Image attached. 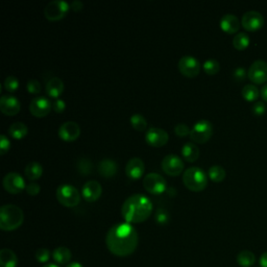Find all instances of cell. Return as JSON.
<instances>
[{
    "label": "cell",
    "instance_id": "43",
    "mask_svg": "<svg viewBox=\"0 0 267 267\" xmlns=\"http://www.w3.org/2000/svg\"><path fill=\"white\" fill-rule=\"evenodd\" d=\"M25 190H27V192L30 195H37V194H39V192H40L41 186L36 182H31L27 185V188H25Z\"/></svg>",
    "mask_w": 267,
    "mask_h": 267
},
{
    "label": "cell",
    "instance_id": "44",
    "mask_svg": "<svg viewBox=\"0 0 267 267\" xmlns=\"http://www.w3.org/2000/svg\"><path fill=\"white\" fill-rule=\"evenodd\" d=\"M66 108V104L65 101L63 100L62 98H55L53 101V109L57 112V113H62L64 112Z\"/></svg>",
    "mask_w": 267,
    "mask_h": 267
},
{
    "label": "cell",
    "instance_id": "15",
    "mask_svg": "<svg viewBox=\"0 0 267 267\" xmlns=\"http://www.w3.org/2000/svg\"><path fill=\"white\" fill-rule=\"evenodd\" d=\"M168 139H169L168 133L161 128H156V126L148 129L145 134L146 142L149 145L155 147H160L165 145L168 142Z\"/></svg>",
    "mask_w": 267,
    "mask_h": 267
},
{
    "label": "cell",
    "instance_id": "11",
    "mask_svg": "<svg viewBox=\"0 0 267 267\" xmlns=\"http://www.w3.org/2000/svg\"><path fill=\"white\" fill-rule=\"evenodd\" d=\"M248 79L253 84H264L267 82V63L262 60L255 61L247 71Z\"/></svg>",
    "mask_w": 267,
    "mask_h": 267
},
{
    "label": "cell",
    "instance_id": "27",
    "mask_svg": "<svg viewBox=\"0 0 267 267\" xmlns=\"http://www.w3.org/2000/svg\"><path fill=\"white\" fill-rule=\"evenodd\" d=\"M8 132H9V135L12 136L13 138L22 139L23 137H25V136L28 135L29 128H28V125L25 124V123L17 121V122H14V123H12L10 125Z\"/></svg>",
    "mask_w": 267,
    "mask_h": 267
},
{
    "label": "cell",
    "instance_id": "30",
    "mask_svg": "<svg viewBox=\"0 0 267 267\" xmlns=\"http://www.w3.org/2000/svg\"><path fill=\"white\" fill-rule=\"evenodd\" d=\"M208 175L213 182L219 183L225 179L226 172H225L224 168L222 166H220V165H213V166H211L209 168Z\"/></svg>",
    "mask_w": 267,
    "mask_h": 267
},
{
    "label": "cell",
    "instance_id": "42",
    "mask_svg": "<svg viewBox=\"0 0 267 267\" xmlns=\"http://www.w3.org/2000/svg\"><path fill=\"white\" fill-rule=\"evenodd\" d=\"M247 76V72L243 67H237L233 72V78L236 82H243Z\"/></svg>",
    "mask_w": 267,
    "mask_h": 267
},
{
    "label": "cell",
    "instance_id": "37",
    "mask_svg": "<svg viewBox=\"0 0 267 267\" xmlns=\"http://www.w3.org/2000/svg\"><path fill=\"white\" fill-rule=\"evenodd\" d=\"M155 219L157 221V223L161 224V225H165L169 222L170 219V216L167 210H165L163 208H160L156 211V215H155Z\"/></svg>",
    "mask_w": 267,
    "mask_h": 267
},
{
    "label": "cell",
    "instance_id": "16",
    "mask_svg": "<svg viewBox=\"0 0 267 267\" xmlns=\"http://www.w3.org/2000/svg\"><path fill=\"white\" fill-rule=\"evenodd\" d=\"M58 134L62 140L71 142L79 138L81 134V128L80 125L74 121H66L60 125Z\"/></svg>",
    "mask_w": 267,
    "mask_h": 267
},
{
    "label": "cell",
    "instance_id": "18",
    "mask_svg": "<svg viewBox=\"0 0 267 267\" xmlns=\"http://www.w3.org/2000/svg\"><path fill=\"white\" fill-rule=\"evenodd\" d=\"M101 193H103V187L95 180L88 181L82 188V194L84 198L90 202L96 201L100 197Z\"/></svg>",
    "mask_w": 267,
    "mask_h": 267
},
{
    "label": "cell",
    "instance_id": "21",
    "mask_svg": "<svg viewBox=\"0 0 267 267\" xmlns=\"http://www.w3.org/2000/svg\"><path fill=\"white\" fill-rule=\"evenodd\" d=\"M117 170L118 165L112 159H103L98 164V172L104 177H113Z\"/></svg>",
    "mask_w": 267,
    "mask_h": 267
},
{
    "label": "cell",
    "instance_id": "45",
    "mask_svg": "<svg viewBox=\"0 0 267 267\" xmlns=\"http://www.w3.org/2000/svg\"><path fill=\"white\" fill-rule=\"evenodd\" d=\"M84 4L81 2V0H73V2L70 4V8L74 11V12H79L83 9Z\"/></svg>",
    "mask_w": 267,
    "mask_h": 267
},
{
    "label": "cell",
    "instance_id": "39",
    "mask_svg": "<svg viewBox=\"0 0 267 267\" xmlns=\"http://www.w3.org/2000/svg\"><path fill=\"white\" fill-rule=\"evenodd\" d=\"M190 132H191V130L186 123H179L174 126V133L180 137H186L190 135Z\"/></svg>",
    "mask_w": 267,
    "mask_h": 267
},
{
    "label": "cell",
    "instance_id": "10",
    "mask_svg": "<svg viewBox=\"0 0 267 267\" xmlns=\"http://www.w3.org/2000/svg\"><path fill=\"white\" fill-rule=\"evenodd\" d=\"M4 187L8 192L17 194L27 188L23 176L18 172H9L4 177Z\"/></svg>",
    "mask_w": 267,
    "mask_h": 267
},
{
    "label": "cell",
    "instance_id": "25",
    "mask_svg": "<svg viewBox=\"0 0 267 267\" xmlns=\"http://www.w3.org/2000/svg\"><path fill=\"white\" fill-rule=\"evenodd\" d=\"M182 156L188 162H195L199 157V149L193 142H187L182 146Z\"/></svg>",
    "mask_w": 267,
    "mask_h": 267
},
{
    "label": "cell",
    "instance_id": "17",
    "mask_svg": "<svg viewBox=\"0 0 267 267\" xmlns=\"http://www.w3.org/2000/svg\"><path fill=\"white\" fill-rule=\"evenodd\" d=\"M21 109V104L19 99L11 94H5L0 98V110L8 116H14L19 113Z\"/></svg>",
    "mask_w": 267,
    "mask_h": 267
},
{
    "label": "cell",
    "instance_id": "22",
    "mask_svg": "<svg viewBox=\"0 0 267 267\" xmlns=\"http://www.w3.org/2000/svg\"><path fill=\"white\" fill-rule=\"evenodd\" d=\"M64 91V83L58 78V76H54V78L49 79V81L46 84V92L49 96L54 98H59V96Z\"/></svg>",
    "mask_w": 267,
    "mask_h": 267
},
{
    "label": "cell",
    "instance_id": "31",
    "mask_svg": "<svg viewBox=\"0 0 267 267\" xmlns=\"http://www.w3.org/2000/svg\"><path fill=\"white\" fill-rule=\"evenodd\" d=\"M249 36L244 32L236 34L233 39V45L237 50H244L249 45Z\"/></svg>",
    "mask_w": 267,
    "mask_h": 267
},
{
    "label": "cell",
    "instance_id": "8",
    "mask_svg": "<svg viewBox=\"0 0 267 267\" xmlns=\"http://www.w3.org/2000/svg\"><path fill=\"white\" fill-rule=\"evenodd\" d=\"M143 186L146 191L151 194H161L166 190L167 183L161 174L150 172L144 176Z\"/></svg>",
    "mask_w": 267,
    "mask_h": 267
},
{
    "label": "cell",
    "instance_id": "28",
    "mask_svg": "<svg viewBox=\"0 0 267 267\" xmlns=\"http://www.w3.org/2000/svg\"><path fill=\"white\" fill-rule=\"evenodd\" d=\"M237 263L241 267H251L256 263V257L250 250H242L237 255Z\"/></svg>",
    "mask_w": 267,
    "mask_h": 267
},
{
    "label": "cell",
    "instance_id": "7",
    "mask_svg": "<svg viewBox=\"0 0 267 267\" xmlns=\"http://www.w3.org/2000/svg\"><path fill=\"white\" fill-rule=\"evenodd\" d=\"M70 9V5L64 0H53L44 9V15L50 21H57L64 18Z\"/></svg>",
    "mask_w": 267,
    "mask_h": 267
},
{
    "label": "cell",
    "instance_id": "19",
    "mask_svg": "<svg viewBox=\"0 0 267 267\" xmlns=\"http://www.w3.org/2000/svg\"><path fill=\"white\" fill-rule=\"evenodd\" d=\"M144 169H145L144 162L138 157H134L130 159L129 162L126 163L125 173L130 177V179L137 180L143 175Z\"/></svg>",
    "mask_w": 267,
    "mask_h": 267
},
{
    "label": "cell",
    "instance_id": "9",
    "mask_svg": "<svg viewBox=\"0 0 267 267\" xmlns=\"http://www.w3.org/2000/svg\"><path fill=\"white\" fill-rule=\"evenodd\" d=\"M161 165L164 172L171 176H176L181 174L185 167L183 160L179 156L173 154L165 156L164 159L162 160Z\"/></svg>",
    "mask_w": 267,
    "mask_h": 267
},
{
    "label": "cell",
    "instance_id": "34",
    "mask_svg": "<svg viewBox=\"0 0 267 267\" xmlns=\"http://www.w3.org/2000/svg\"><path fill=\"white\" fill-rule=\"evenodd\" d=\"M202 68L203 70H205V72L209 75H214L217 73L220 69V64L218 61H216L214 59H209L207 61H205V63H203L202 65Z\"/></svg>",
    "mask_w": 267,
    "mask_h": 267
},
{
    "label": "cell",
    "instance_id": "35",
    "mask_svg": "<svg viewBox=\"0 0 267 267\" xmlns=\"http://www.w3.org/2000/svg\"><path fill=\"white\" fill-rule=\"evenodd\" d=\"M53 256V253L50 252L49 249L45 248V247H40L36 250L35 253V257L36 260L39 262V263H43L44 265L48 263V261L50 260V257Z\"/></svg>",
    "mask_w": 267,
    "mask_h": 267
},
{
    "label": "cell",
    "instance_id": "38",
    "mask_svg": "<svg viewBox=\"0 0 267 267\" xmlns=\"http://www.w3.org/2000/svg\"><path fill=\"white\" fill-rule=\"evenodd\" d=\"M27 89H28V91L32 94H38L41 92V84L36 79L30 80L27 84Z\"/></svg>",
    "mask_w": 267,
    "mask_h": 267
},
{
    "label": "cell",
    "instance_id": "23",
    "mask_svg": "<svg viewBox=\"0 0 267 267\" xmlns=\"http://www.w3.org/2000/svg\"><path fill=\"white\" fill-rule=\"evenodd\" d=\"M53 258L58 265H67L71 261L72 253L69 248L59 246L53 251Z\"/></svg>",
    "mask_w": 267,
    "mask_h": 267
},
{
    "label": "cell",
    "instance_id": "24",
    "mask_svg": "<svg viewBox=\"0 0 267 267\" xmlns=\"http://www.w3.org/2000/svg\"><path fill=\"white\" fill-rule=\"evenodd\" d=\"M18 258L16 253L10 248H3L0 250V266L2 267H16Z\"/></svg>",
    "mask_w": 267,
    "mask_h": 267
},
{
    "label": "cell",
    "instance_id": "41",
    "mask_svg": "<svg viewBox=\"0 0 267 267\" xmlns=\"http://www.w3.org/2000/svg\"><path fill=\"white\" fill-rule=\"evenodd\" d=\"M265 112H266V106L264 101H256L255 105L252 106V113L258 117L264 115Z\"/></svg>",
    "mask_w": 267,
    "mask_h": 267
},
{
    "label": "cell",
    "instance_id": "40",
    "mask_svg": "<svg viewBox=\"0 0 267 267\" xmlns=\"http://www.w3.org/2000/svg\"><path fill=\"white\" fill-rule=\"evenodd\" d=\"M10 147H11V141L9 140V138L5 134L0 135V154L2 155L7 154Z\"/></svg>",
    "mask_w": 267,
    "mask_h": 267
},
{
    "label": "cell",
    "instance_id": "47",
    "mask_svg": "<svg viewBox=\"0 0 267 267\" xmlns=\"http://www.w3.org/2000/svg\"><path fill=\"white\" fill-rule=\"evenodd\" d=\"M261 96L264 101L267 103V84H264L262 89H261Z\"/></svg>",
    "mask_w": 267,
    "mask_h": 267
},
{
    "label": "cell",
    "instance_id": "12",
    "mask_svg": "<svg viewBox=\"0 0 267 267\" xmlns=\"http://www.w3.org/2000/svg\"><path fill=\"white\" fill-rule=\"evenodd\" d=\"M179 69L187 78H195L200 71V63L195 57L184 56L179 61Z\"/></svg>",
    "mask_w": 267,
    "mask_h": 267
},
{
    "label": "cell",
    "instance_id": "26",
    "mask_svg": "<svg viewBox=\"0 0 267 267\" xmlns=\"http://www.w3.org/2000/svg\"><path fill=\"white\" fill-rule=\"evenodd\" d=\"M25 176L31 181L38 180L43 174V167L40 163L30 162L24 168Z\"/></svg>",
    "mask_w": 267,
    "mask_h": 267
},
{
    "label": "cell",
    "instance_id": "6",
    "mask_svg": "<svg viewBox=\"0 0 267 267\" xmlns=\"http://www.w3.org/2000/svg\"><path fill=\"white\" fill-rule=\"evenodd\" d=\"M213 135V125L209 120L201 119L197 121L190 132V138L193 142L206 143Z\"/></svg>",
    "mask_w": 267,
    "mask_h": 267
},
{
    "label": "cell",
    "instance_id": "49",
    "mask_svg": "<svg viewBox=\"0 0 267 267\" xmlns=\"http://www.w3.org/2000/svg\"><path fill=\"white\" fill-rule=\"evenodd\" d=\"M42 267H60V266L58 264H56V263H47V264L43 265Z\"/></svg>",
    "mask_w": 267,
    "mask_h": 267
},
{
    "label": "cell",
    "instance_id": "1",
    "mask_svg": "<svg viewBox=\"0 0 267 267\" xmlns=\"http://www.w3.org/2000/svg\"><path fill=\"white\" fill-rule=\"evenodd\" d=\"M139 236L136 228L128 222L114 224L107 233L108 249L117 257H128L137 249Z\"/></svg>",
    "mask_w": 267,
    "mask_h": 267
},
{
    "label": "cell",
    "instance_id": "33",
    "mask_svg": "<svg viewBox=\"0 0 267 267\" xmlns=\"http://www.w3.org/2000/svg\"><path fill=\"white\" fill-rule=\"evenodd\" d=\"M131 124L133 128L138 132H142L147 128V121L145 117L141 115V114H134V115H132Z\"/></svg>",
    "mask_w": 267,
    "mask_h": 267
},
{
    "label": "cell",
    "instance_id": "13",
    "mask_svg": "<svg viewBox=\"0 0 267 267\" xmlns=\"http://www.w3.org/2000/svg\"><path fill=\"white\" fill-rule=\"evenodd\" d=\"M53 109V103L45 96H38L32 99L30 110L34 116L41 118L48 115L50 110Z\"/></svg>",
    "mask_w": 267,
    "mask_h": 267
},
{
    "label": "cell",
    "instance_id": "46",
    "mask_svg": "<svg viewBox=\"0 0 267 267\" xmlns=\"http://www.w3.org/2000/svg\"><path fill=\"white\" fill-rule=\"evenodd\" d=\"M259 263H260V267H267V251L262 253Z\"/></svg>",
    "mask_w": 267,
    "mask_h": 267
},
{
    "label": "cell",
    "instance_id": "3",
    "mask_svg": "<svg viewBox=\"0 0 267 267\" xmlns=\"http://www.w3.org/2000/svg\"><path fill=\"white\" fill-rule=\"evenodd\" d=\"M24 221V213L16 205H4L0 208V228L3 231H14L22 225Z\"/></svg>",
    "mask_w": 267,
    "mask_h": 267
},
{
    "label": "cell",
    "instance_id": "14",
    "mask_svg": "<svg viewBox=\"0 0 267 267\" xmlns=\"http://www.w3.org/2000/svg\"><path fill=\"white\" fill-rule=\"evenodd\" d=\"M241 24L246 31L255 32L260 30L264 25V17L257 11H248L243 14Z\"/></svg>",
    "mask_w": 267,
    "mask_h": 267
},
{
    "label": "cell",
    "instance_id": "5",
    "mask_svg": "<svg viewBox=\"0 0 267 267\" xmlns=\"http://www.w3.org/2000/svg\"><path fill=\"white\" fill-rule=\"evenodd\" d=\"M57 198L63 206L73 208L80 203L81 193L74 186L63 184L57 188Z\"/></svg>",
    "mask_w": 267,
    "mask_h": 267
},
{
    "label": "cell",
    "instance_id": "48",
    "mask_svg": "<svg viewBox=\"0 0 267 267\" xmlns=\"http://www.w3.org/2000/svg\"><path fill=\"white\" fill-rule=\"evenodd\" d=\"M65 267H84L80 262H70L69 264H67Z\"/></svg>",
    "mask_w": 267,
    "mask_h": 267
},
{
    "label": "cell",
    "instance_id": "29",
    "mask_svg": "<svg viewBox=\"0 0 267 267\" xmlns=\"http://www.w3.org/2000/svg\"><path fill=\"white\" fill-rule=\"evenodd\" d=\"M241 93H242L243 98L247 101H255L259 98V95H260L259 89L253 84L245 85L242 88V91H241Z\"/></svg>",
    "mask_w": 267,
    "mask_h": 267
},
{
    "label": "cell",
    "instance_id": "2",
    "mask_svg": "<svg viewBox=\"0 0 267 267\" xmlns=\"http://www.w3.org/2000/svg\"><path fill=\"white\" fill-rule=\"evenodd\" d=\"M152 212L151 200L143 194H133L124 200L121 214L128 223H140L145 221Z\"/></svg>",
    "mask_w": 267,
    "mask_h": 267
},
{
    "label": "cell",
    "instance_id": "20",
    "mask_svg": "<svg viewBox=\"0 0 267 267\" xmlns=\"http://www.w3.org/2000/svg\"><path fill=\"white\" fill-rule=\"evenodd\" d=\"M220 28L226 34H235L240 28V21L234 14H225L220 19Z\"/></svg>",
    "mask_w": 267,
    "mask_h": 267
},
{
    "label": "cell",
    "instance_id": "32",
    "mask_svg": "<svg viewBox=\"0 0 267 267\" xmlns=\"http://www.w3.org/2000/svg\"><path fill=\"white\" fill-rule=\"evenodd\" d=\"M76 168H78L81 174L88 175L93 170V163L87 158H80L76 161Z\"/></svg>",
    "mask_w": 267,
    "mask_h": 267
},
{
    "label": "cell",
    "instance_id": "4",
    "mask_svg": "<svg viewBox=\"0 0 267 267\" xmlns=\"http://www.w3.org/2000/svg\"><path fill=\"white\" fill-rule=\"evenodd\" d=\"M183 183L191 191L199 192L207 187L208 175L200 167H188L183 174Z\"/></svg>",
    "mask_w": 267,
    "mask_h": 267
},
{
    "label": "cell",
    "instance_id": "36",
    "mask_svg": "<svg viewBox=\"0 0 267 267\" xmlns=\"http://www.w3.org/2000/svg\"><path fill=\"white\" fill-rule=\"evenodd\" d=\"M5 88L8 92L14 93L19 88V80L14 75H9L5 80Z\"/></svg>",
    "mask_w": 267,
    "mask_h": 267
}]
</instances>
